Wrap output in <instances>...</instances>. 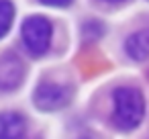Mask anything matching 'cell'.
I'll return each mask as SVG.
<instances>
[{
  "label": "cell",
  "mask_w": 149,
  "mask_h": 139,
  "mask_svg": "<svg viewBox=\"0 0 149 139\" xmlns=\"http://www.w3.org/2000/svg\"><path fill=\"white\" fill-rule=\"evenodd\" d=\"M125 53L133 61L149 59V27H143V29H139V31H135L127 37Z\"/></svg>",
  "instance_id": "5"
},
{
  "label": "cell",
  "mask_w": 149,
  "mask_h": 139,
  "mask_svg": "<svg viewBox=\"0 0 149 139\" xmlns=\"http://www.w3.org/2000/svg\"><path fill=\"white\" fill-rule=\"evenodd\" d=\"M39 4L43 6H49V8H59V10H65L70 6H74L76 0H37Z\"/></svg>",
  "instance_id": "9"
},
{
  "label": "cell",
  "mask_w": 149,
  "mask_h": 139,
  "mask_svg": "<svg viewBox=\"0 0 149 139\" xmlns=\"http://www.w3.org/2000/svg\"><path fill=\"white\" fill-rule=\"evenodd\" d=\"M145 119V96L135 86H118L112 92V127L120 133L135 131Z\"/></svg>",
  "instance_id": "1"
},
{
  "label": "cell",
  "mask_w": 149,
  "mask_h": 139,
  "mask_svg": "<svg viewBox=\"0 0 149 139\" xmlns=\"http://www.w3.org/2000/svg\"><path fill=\"white\" fill-rule=\"evenodd\" d=\"M17 8L13 0H0V39H4L15 25Z\"/></svg>",
  "instance_id": "8"
},
{
  "label": "cell",
  "mask_w": 149,
  "mask_h": 139,
  "mask_svg": "<svg viewBox=\"0 0 149 139\" xmlns=\"http://www.w3.org/2000/svg\"><path fill=\"white\" fill-rule=\"evenodd\" d=\"M53 23L45 15H29L21 23V43L33 59H43L51 51Z\"/></svg>",
  "instance_id": "3"
},
{
  "label": "cell",
  "mask_w": 149,
  "mask_h": 139,
  "mask_svg": "<svg viewBox=\"0 0 149 139\" xmlns=\"http://www.w3.org/2000/svg\"><path fill=\"white\" fill-rule=\"evenodd\" d=\"M98 4H106V6H120L125 2H129V0H96Z\"/></svg>",
  "instance_id": "10"
},
{
  "label": "cell",
  "mask_w": 149,
  "mask_h": 139,
  "mask_svg": "<svg viewBox=\"0 0 149 139\" xmlns=\"http://www.w3.org/2000/svg\"><path fill=\"white\" fill-rule=\"evenodd\" d=\"M25 80L27 66L17 53L6 51L4 55H0V92H17Z\"/></svg>",
  "instance_id": "4"
},
{
  "label": "cell",
  "mask_w": 149,
  "mask_h": 139,
  "mask_svg": "<svg viewBox=\"0 0 149 139\" xmlns=\"http://www.w3.org/2000/svg\"><path fill=\"white\" fill-rule=\"evenodd\" d=\"M27 117L21 110L0 112V137H23L27 131Z\"/></svg>",
  "instance_id": "6"
},
{
  "label": "cell",
  "mask_w": 149,
  "mask_h": 139,
  "mask_svg": "<svg viewBox=\"0 0 149 139\" xmlns=\"http://www.w3.org/2000/svg\"><path fill=\"white\" fill-rule=\"evenodd\" d=\"M74 94L76 90L68 80H59L55 76H41L33 88L31 100L41 112H57L74 100Z\"/></svg>",
  "instance_id": "2"
},
{
  "label": "cell",
  "mask_w": 149,
  "mask_h": 139,
  "mask_svg": "<svg viewBox=\"0 0 149 139\" xmlns=\"http://www.w3.org/2000/svg\"><path fill=\"white\" fill-rule=\"evenodd\" d=\"M106 35V25L98 19H86L80 25V39L82 43H96Z\"/></svg>",
  "instance_id": "7"
}]
</instances>
